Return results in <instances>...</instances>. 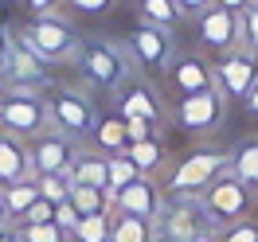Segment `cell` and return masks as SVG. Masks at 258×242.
<instances>
[{
    "label": "cell",
    "mask_w": 258,
    "mask_h": 242,
    "mask_svg": "<svg viewBox=\"0 0 258 242\" xmlns=\"http://www.w3.org/2000/svg\"><path fill=\"white\" fill-rule=\"evenodd\" d=\"M157 234L161 242H215L204 199L192 192H164L157 211Z\"/></svg>",
    "instance_id": "6da1fadb"
},
{
    "label": "cell",
    "mask_w": 258,
    "mask_h": 242,
    "mask_svg": "<svg viewBox=\"0 0 258 242\" xmlns=\"http://www.w3.org/2000/svg\"><path fill=\"white\" fill-rule=\"evenodd\" d=\"M75 70L86 90H117L133 74L121 43H110V39H82L79 55H75Z\"/></svg>",
    "instance_id": "7a4b0ae2"
},
{
    "label": "cell",
    "mask_w": 258,
    "mask_h": 242,
    "mask_svg": "<svg viewBox=\"0 0 258 242\" xmlns=\"http://www.w3.org/2000/svg\"><path fill=\"white\" fill-rule=\"evenodd\" d=\"M47 98V125L51 129L67 133L71 141H90V133L98 125V113H94V98L86 86H51L43 90Z\"/></svg>",
    "instance_id": "3957f363"
},
{
    "label": "cell",
    "mask_w": 258,
    "mask_h": 242,
    "mask_svg": "<svg viewBox=\"0 0 258 242\" xmlns=\"http://www.w3.org/2000/svg\"><path fill=\"white\" fill-rule=\"evenodd\" d=\"M121 51L129 55V66L141 74V78H164V70L176 55V39L168 28H157V24H145L137 20L129 35L121 39Z\"/></svg>",
    "instance_id": "277c9868"
},
{
    "label": "cell",
    "mask_w": 258,
    "mask_h": 242,
    "mask_svg": "<svg viewBox=\"0 0 258 242\" xmlns=\"http://www.w3.org/2000/svg\"><path fill=\"white\" fill-rule=\"evenodd\" d=\"M24 32L32 35L35 43V55L47 59V63H75L82 39H79V28L67 20V12H47V16H32L24 24Z\"/></svg>",
    "instance_id": "5b68a950"
},
{
    "label": "cell",
    "mask_w": 258,
    "mask_h": 242,
    "mask_svg": "<svg viewBox=\"0 0 258 242\" xmlns=\"http://www.w3.org/2000/svg\"><path fill=\"white\" fill-rule=\"evenodd\" d=\"M200 199H204V211H208V219H211L215 230L239 223V219H246V215L254 211V192H250L246 184H239L227 168L200 192Z\"/></svg>",
    "instance_id": "8992f818"
},
{
    "label": "cell",
    "mask_w": 258,
    "mask_h": 242,
    "mask_svg": "<svg viewBox=\"0 0 258 242\" xmlns=\"http://www.w3.org/2000/svg\"><path fill=\"white\" fill-rule=\"evenodd\" d=\"M0 129L32 141L39 129H47V98L35 90H4L0 94Z\"/></svg>",
    "instance_id": "52a82bcc"
},
{
    "label": "cell",
    "mask_w": 258,
    "mask_h": 242,
    "mask_svg": "<svg viewBox=\"0 0 258 242\" xmlns=\"http://www.w3.org/2000/svg\"><path fill=\"white\" fill-rule=\"evenodd\" d=\"M223 168H227L223 148H192L184 160L172 164V172L164 176L161 192H192V195H200Z\"/></svg>",
    "instance_id": "ba28073f"
},
{
    "label": "cell",
    "mask_w": 258,
    "mask_h": 242,
    "mask_svg": "<svg viewBox=\"0 0 258 242\" xmlns=\"http://www.w3.org/2000/svg\"><path fill=\"white\" fill-rule=\"evenodd\" d=\"M28 152H32V172L35 176H67L71 172V164H75V156L82 152L79 141H71L67 133L59 129H39L28 141Z\"/></svg>",
    "instance_id": "9c48e42d"
},
{
    "label": "cell",
    "mask_w": 258,
    "mask_h": 242,
    "mask_svg": "<svg viewBox=\"0 0 258 242\" xmlns=\"http://www.w3.org/2000/svg\"><path fill=\"white\" fill-rule=\"evenodd\" d=\"M0 86L4 90H35V94H43V90L55 86V63H47V59H39V55H32L24 47H12L8 63L0 66Z\"/></svg>",
    "instance_id": "30bf717a"
},
{
    "label": "cell",
    "mask_w": 258,
    "mask_h": 242,
    "mask_svg": "<svg viewBox=\"0 0 258 242\" xmlns=\"http://www.w3.org/2000/svg\"><path fill=\"white\" fill-rule=\"evenodd\" d=\"M211 70H215V90L227 102H242V98L250 94V86L258 82V55L246 51V47H235V51H227V55H219L211 63Z\"/></svg>",
    "instance_id": "8fae6325"
},
{
    "label": "cell",
    "mask_w": 258,
    "mask_h": 242,
    "mask_svg": "<svg viewBox=\"0 0 258 242\" xmlns=\"http://www.w3.org/2000/svg\"><path fill=\"white\" fill-rule=\"evenodd\" d=\"M164 86L172 98H192V94H208L215 90V70H211V59L200 55V51H184V55H172V63L164 70Z\"/></svg>",
    "instance_id": "7c38bea8"
},
{
    "label": "cell",
    "mask_w": 258,
    "mask_h": 242,
    "mask_svg": "<svg viewBox=\"0 0 258 242\" xmlns=\"http://www.w3.org/2000/svg\"><path fill=\"white\" fill-rule=\"evenodd\" d=\"M223 110H227V98L219 90H208V94H192V98H176L172 106V121H176L184 133L192 137H208L223 125Z\"/></svg>",
    "instance_id": "4fadbf2b"
},
{
    "label": "cell",
    "mask_w": 258,
    "mask_h": 242,
    "mask_svg": "<svg viewBox=\"0 0 258 242\" xmlns=\"http://www.w3.org/2000/svg\"><path fill=\"white\" fill-rule=\"evenodd\" d=\"M196 47L208 59H219L227 51H235L239 47V16L219 8V4H211L208 12H200L196 16Z\"/></svg>",
    "instance_id": "5bb4252c"
},
{
    "label": "cell",
    "mask_w": 258,
    "mask_h": 242,
    "mask_svg": "<svg viewBox=\"0 0 258 242\" xmlns=\"http://www.w3.org/2000/svg\"><path fill=\"white\" fill-rule=\"evenodd\" d=\"M113 110H117V117H125V121H149L157 129L164 125V106H161V98L153 94L149 78H133L129 74L113 90Z\"/></svg>",
    "instance_id": "9a60e30c"
},
{
    "label": "cell",
    "mask_w": 258,
    "mask_h": 242,
    "mask_svg": "<svg viewBox=\"0 0 258 242\" xmlns=\"http://www.w3.org/2000/svg\"><path fill=\"white\" fill-rule=\"evenodd\" d=\"M161 184L153 176H137L133 184H125L121 192L113 195V211H125V215H141V219H157L161 211Z\"/></svg>",
    "instance_id": "2e32d148"
},
{
    "label": "cell",
    "mask_w": 258,
    "mask_h": 242,
    "mask_svg": "<svg viewBox=\"0 0 258 242\" xmlns=\"http://www.w3.org/2000/svg\"><path fill=\"white\" fill-rule=\"evenodd\" d=\"M32 152H28V141H20L12 133L0 129V188L8 184H20V180H32Z\"/></svg>",
    "instance_id": "e0dca14e"
},
{
    "label": "cell",
    "mask_w": 258,
    "mask_h": 242,
    "mask_svg": "<svg viewBox=\"0 0 258 242\" xmlns=\"http://www.w3.org/2000/svg\"><path fill=\"white\" fill-rule=\"evenodd\" d=\"M67 176H71V184L98 188V192L110 195V156H106V152H94V148H82ZM110 199H113V195H110Z\"/></svg>",
    "instance_id": "ac0fdd59"
},
{
    "label": "cell",
    "mask_w": 258,
    "mask_h": 242,
    "mask_svg": "<svg viewBox=\"0 0 258 242\" xmlns=\"http://www.w3.org/2000/svg\"><path fill=\"white\" fill-rule=\"evenodd\" d=\"M110 242H161L157 219H141V215L113 211L110 215Z\"/></svg>",
    "instance_id": "d6986e66"
},
{
    "label": "cell",
    "mask_w": 258,
    "mask_h": 242,
    "mask_svg": "<svg viewBox=\"0 0 258 242\" xmlns=\"http://www.w3.org/2000/svg\"><path fill=\"white\" fill-rule=\"evenodd\" d=\"M125 156L133 160V168H137L141 176H153V180H157V172H161L164 160H168V148H164V137H161V133H153V137H145V141H129Z\"/></svg>",
    "instance_id": "ffe728a7"
},
{
    "label": "cell",
    "mask_w": 258,
    "mask_h": 242,
    "mask_svg": "<svg viewBox=\"0 0 258 242\" xmlns=\"http://www.w3.org/2000/svg\"><path fill=\"white\" fill-rule=\"evenodd\" d=\"M227 172L258 195V137H246L227 152Z\"/></svg>",
    "instance_id": "44dd1931"
},
{
    "label": "cell",
    "mask_w": 258,
    "mask_h": 242,
    "mask_svg": "<svg viewBox=\"0 0 258 242\" xmlns=\"http://www.w3.org/2000/svg\"><path fill=\"white\" fill-rule=\"evenodd\" d=\"M90 145H94V152H106V156H113V152H125L129 148V129H125V117H98L94 133H90Z\"/></svg>",
    "instance_id": "7402d4cb"
},
{
    "label": "cell",
    "mask_w": 258,
    "mask_h": 242,
    "mask_svg": "<svg viewBox=\"0 0 258 242\" xmlns=\"http://www.w3.org/2000/svg\"><path fill=\"white\" fill-rule=\"evenodd\" d=\"M137 4V20L145 24H157V28H180L184 24V12L176 8V0H133Z\"/></svg>",
    "instance_id": "603a6c76"
},
{
    "label": "cell",
    "mask_w": 258,
    "mask_h": 242,
    "mask_svg": "<svg viewBox=\"0 0 258 242\" xmlns=\"http://www.w3.org/2000/svg\"><path fill=\"white\" fill-rule=\"evenodd\" d=\"M35 199H39V184L32 180H20V184H8L4 188V211H8V219H12V226L28 215V207H32Z\"/></svg>",
    "instance_id": "cb8c5ba5"
},
{
    "label": "cell",
    "mask_w": 258,
    "mask_h": 242,
    "mask_svg": "<svg viewBox=\"0 0 258 242\" xmlns=\"http://www.w3.org/2000/svg\"><path fill=\"white\" fill-rule=\"evenodd\" d=\"M71 203L79 207L82 219H86V215H113V199L106 192H98V188H82V184H75V188H71Z\"/></svg>",
    "instance_id": "d4e9b609"
},
{
    "label": "cell",
    "mask_w": 258,
    "mask_h": 242,
    "mask_svg": "<svg viewBox=\"0 0 258 242\" xmlns=\"http://www.w3.org/2000/svg\"><path fill=\"white\" fill-rule=\"evenodd\" d=\"M71 242H110V215H86L75 226Z\"/></svg>",
    "instance_id": "484cf974"
},
{
    "label": "cell",
    "mask_w": 258,
    "mask_h": 242,
    "mask_svg": "<svg viewBox=\"0 0 258 242\" xmlns=\"http://www.w3.org/2000/svg\"><path fill=\"white\" fill-rule=\"evenodd\" d=\"M16 238L20 242H71L55 223H20L16 226Z\"/></svg>",
    "instance_id": "4316f807"
},
{
    "label": "cell",
    "mask_w": 258,
    "mask_h": 242,
    "mask_svg": "<svg viewBox=\"0 0 258 242\" xmlns=\"http://www.w3.org/2000/svg\"><path fill=\"white\" fill-rule=\"evenodd\" d=\"M137 176H141V172L133 168V160H129L125 152H113V156H110V195H117L125 184H133Z\"/></svg>",
    "instance_id": "83f0119b"
},
{
    "label": "cell",
    "mask_w": 258,
    "mask_h": 242,
    "mask_svg": "<svg viewBox=\"0 0 258 242\" xmlns=\"http://www.w3.org/2000/svg\"><path fill=\"white\" fill-rule=\"evenodd\" d=\"M239 47L258 55V0H250L239 16Z\"/></svg>",
    "instance_id": "f1b7e54d"
},
{
    "label": "cell",
    "mask_w": 258,
    "mask_h": 242,
    "mask_svg": "<svg viewBox=\"0 0 258 242\" xmlns=\"http://www.w3.org/2000/svg\"><path fill=\"white\" fill-rule=\"evenodd\" d=\"M215 242H258V219L246 215V219H239V223L215 230Z\"/></svg>",
    "instance_id": "f546056e"
},
{
    "label": "cell",
    "mask_w": 258,
    "mask_h": 242,
    "mask_svg": "<svg viewBox=\"0 0 258 242\" xmlns=\"http://www.w3.org/2000/svg\"><path fill=\"white\" fill-rule=\"evenodd\" d=\"M35 184H39V195L47 199V203H67L71 199V176H35Z\"/></svg>",
    "instance_id": "4dcf8cb0"
},
{
    "label": "cell",
    "mask_w": 258,
    "mask_h": 242,
    "mask_svg": "<svg viewBox=\"0 0 258 242\" xmlns=\"http://www.w3.org/2000/svg\"><path fill=\"white\" fill-rule=\"evenodd\" d=\"M79 223H82V215H79V207H75L71 199H67V203H55V226L63 230L67 238L75 234V226H79Z\"/></svg>",
    "instance_id": "1f68e13d"
},
{
    "label": "cell",
    "mask_w": 258,
    "mask_h": 242,
    "mask_svg": "<svg viewBox=\"0 0 258 242\" xmlns=\"http://www.w3.org/2000/svg\"><path fill=\"white\" fill-rule=\"evenodd\" d=\"M67 12H75V16H106L113 8V0H63Z\"/></svg>",
    "instance_id": "d6a6232c"
},
{
    "label": "cell",
    "mask_w": 258,
    "mask_h": 242,
    "mask_svg": "<svg viewBox=\"0 0 258 242\" xmlns=\"http://www.w3.org/2000/svg\"><path fill=\"white\" fill-rule=\"evenodd\" d=\"M20 223H55V203H47V199L39 195L32 207H28V215H24ZM20 223H16V226H20Z\"/></svg>",
    "instance_id": "836d02e7"
},
{
    "label": "cell",
    "mask_w": 258,
    "mask_h": 242,
    "mask_svg": "<svg viewBox=\"0 0 258 242\" xmlns=\"http://www.w3.org/2000/svg\"><path fill=\"white\" fill-rule=\"evenodd\" d=\"M24 8H28L32 16H47V12H59V8H63V0H24Z\"/></svg>",
    "instance_id": "e575fe53"
},
{
    "label": "cell",
    "mask_w": 258,
    "mask_h": 242,
    "mask_svg": "<svg viewBox=\"0 0 258 242\" xmlns=\"http://www.w3.org/2000/svg\"><path fill=\"white\" fill-rule=\"evenodd\" d=\"M176 8L184 12V20H196L200 12H208V8H211V0H176Z\"/></svg>",
    "instance_id": "d590c367"
},
{
    "label": "cell",
    "mask_w": 258,
    "mask_h": 242,
    "mask_svg": "<svg viewBox=\"0 0 258 242\" xmlns=\"http://www.w3.org/2000/svg\"><path fill=\"white\" fill-rule=\"evenodd\" d=\"M125 129H129V141H145L153 133H161L157 125H149V121H125Z\"/></svg>",
    "instance_id": "8d00e7d4"
},
{
    "label": "cell",
    "mask_w": 258,
    "mask_h": 242,
    "mask_svg": "<svg viewBox=\"0 0 258 242\" xmlns=\"http://www.w3.org/2000/svg\"><path fill=\"white\" fill-rule=\"evenodd\" d=\"M211 4H219V8H227V12H235V16H242V8H246L250 0H211Z\"/></svg>",
    "instance_id": "74e56055"
},
{
    "label": "cell",
    "mask_w": 258,
    "mask_h": 242,
    "mask_svg": "<svg viewBox=\"0 0 258 242\" xmlns=\"http://www.w3.org/2000/svg\"><path fill=\"white\" fill-rule=\"evenodd\" d=\"M242 106H246V113H250V117H258V82L250 86V94L242 98Z\"/></svg>",
    "instance_id": "f35d334b"
},
{
    "label": "cell",
    "mask_w": 258,
    "mask_h": 242,
    "mask_svg": "<svg viewBox=\"0 0 258 242\" xmlns=\"http://www.w3.org/2000/svg\"><path fill=\"white\" fill-rule=\"evenodd\" d=\"M8 51H12V47H8V32H4V28H0V66L8 63Z\"/></svg>",
    "instance_id": "ab89813d"
},
{
    "label": "cell",
    "mask_w": 258,
    "mask_h": 242,
    "mask_svg": "<svg viewBox=\"0 0 258 242\" xmlns=\"http://www.w3.org/2000/svg\"><path fill=\"white\" fill-rule=\"evenodd\" d=\"M0 242H20V238H16V226H12V223L0 226Z\"/></svg>",
    "instance_id": "60d3db41"
},
{
    "label": "cell",
    "mask_w": 258,
    "mask_h": 242,
    "mask_svg": "<svg viewBox=\"0 0 258 242\" xmlns=\"http://www.w3.org/2000/svg\"><path fill=\"white\" fill-rule=\"evenodd\" d=\"M4 223H12V219H8V211H4V188H0V226Z\"/></svg>",
    "instance_id": "b9f144b4"
},
{
    "label": "cell",
    "mask_w": 258,
    "mask_h": 242,
    "mask_svg": "<svg viewBox=\"0 0 258 242\" xmlns=\"http://www.w3.org/2000/svg\"><path fill=\"white\" fill-rule=\"evenodd\" d=\"M254 207H258V195H254Z\"/></svg>",
    "instance_id": "7bdbcfd3"
},
{
    "label": "cell",
    "mask_w": 258,
    "mask_h": 242,
    "mask_svg": "<svg viewBox=\"0 0 258 242\" xmlns=\"http://www.w3.org/2000/svg\"><path fill=\"white\" fill-rule=\"evenodd\" d=\"M0 94H4V86H0Z\"/></svg>",
    "instance_id": "ee69618b"
}]
</instances>
